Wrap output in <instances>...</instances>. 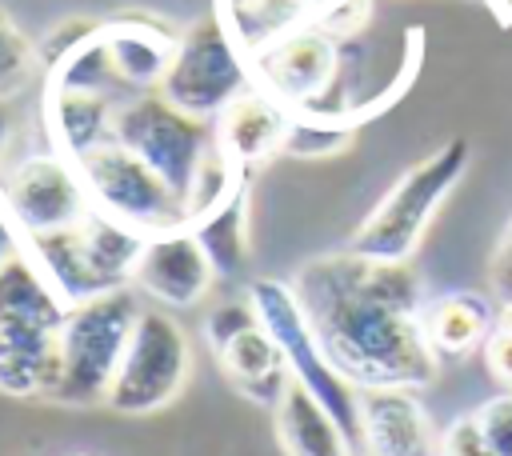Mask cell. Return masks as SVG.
I'll return each mask as SVG.
<instances>
[{
	"label": "cell",
	"instance_id": "obj_2",
	"mask_svg": "<svg viewBox=\"0 0 512 456\" xmlns=\"http://www.w3.org/2000/svg\"><path fill=\"white\" fill-rule=\"evenodd\" d=\"M468 160H472V144L464 136H452L432 156L416 160L384 192V200L360 220L348 248L360 256H372V260H412L432 216L440 212L448 192L468 172Z\"/></svg>",
	"mask_w": 512,
	"mask_h": 456
},
{
	"label": "cell",
	"instance_id": "obj_22",
	"mask_svg": "<svg viewBox=\"0 0 512 456\" xmlns=\"http://www.w3.org/2000/svg\"><path fill=\"white\" fill-rule=\"evenodd\" d=\"M192 236L200 240L208 264L216 276H240L248 264V180L212 212L188 224Z\"/></svg>",
	"mask_w": 512,
	"mask_h": 456
},
{
	"label": "cell",
	"instance_id": "obj_25",
	"mask_svg": "<svg viewBox=\"0 0 512 456\" xmlns=\"http://www.w3.org/2000/svg\"><path fill=\"white\" fill-rule=\"evenodd\" d=\"M36 64H40L36 60V48L28 44V36L0 8V96H8L12 88H20Z\"/></svg>",
	"mask_w": 512,
	"mask_h": 456
},
{
	"label": "cell",
	"instance_id": "obj_17",
	"mask_svg": "<svg viewBox=\"0 0 512 456\" xmlns=\"http://www.w3.org/2000/svg\"><path fill=\"white\" fill-rule=\"evenodd\" d=\"M76 244H80V264H84V280L88 292H112V288H128L132 284V268L140 260L144 248V232L112 220L108 212L92 208L80 224H76Z\"/></svg>",
	"mask_w": 512,
	"mask_h": 456
},
{
	"label": "cell",
	"instance_id": "obj_10",
	"mask_svg": "<svg viewBox=\"0 0 512 456\" xmlns=\"http://www.w3.org/2000/svg\"><path fill=\"white\" fill-rule=\"evenodd\" d=\"M0 200L24 236L80 224L92 212V196L84 188L76 160H68L56 148L20 160L0 180Z\"/></svg>",
	"mask_w": 512,
	"mask_h": 456
},
{
	"label": "cell",
	"instance_id": "obj_24",
	"mask_svg": "<svg viewBox=\"0 0 512 456\" xmlns=\"http://www.w3.org/2000/svg\"><path fill=\"white\" fill-rule=\"evenodd\" d=\"M356 124L332 120V116H316V112H292V124L284 132L280 156L292 160H328L336 152H344L352 144Z\"/></svg>",
	"mask_w": 512,
	"mask_h": 456
},
{
	"label": "cell",
	"instance_id": "obj_35",
	"mask_svg": "<svg viewBox=\"0 0 512 456\" xmlns=\"http://www.w3.org/2000/svg\"><path fill=\"white\" fill-rule=\"evenodd\" d=\"M508 4H512V0H508Z\"/></svg>",
	"mask_w": 512,
	"mask_h": 456
},
{
	"label": "cell",
	"instance_id": "obj_27",
	"mask_svg": "<svg viewBox=\"0 0 512 456\" xmlns=\"http://www.w3.org/2000/svg\"><path fill=\"white\" fill-rule=\"evenodd\" d=\"M480 432L492 444L496 456H512V392H500L476 408Z\"/></svg>",
	"mask_w": 512,
	"mask_h": 456
},
{
	"label": "cell",
	"instance_id": "obj_11",
	"mask_svg": "<svg viewBox=\"0 0 512 456\" xmlns=\"http://www.w3.org/2000/svg\"><path fill=\"white\" fill-rule=\"evenodd\" d=\"M68 304H36L0 312V392L48 396L60 380V324Z\"/></svg>",
	"mask_w": 512,
	"mask_h": 456
},
{
	"label": "cell",
	"instance_id": "obj_23",
	"mask_svg": "<svg viewBox=\"0 0 512 456\" xmlns=\"http://www.w3.org/2000/svg\"><path fill=\"white\" fill-rule=\"evenodd\" d=\"M44 88H72V92H120L116 84V72H112V60H108V48H104V36L100 28L92 36H84L76 48H68L60 60H52L44 68Z\"/></svg>",
	"mask_w": 512,
	"mask_h": 456
},
{
	"label": "cell",
	"instance_id": "obj_26",
	"mask_svg": "<svg viewBox=\"0 0 512 456\" xmlns=\"http://www.w3.org/2000/svg\"><path fill=\"white\" fill-rule=\"evenodd\" d=\"M252 324H260V316H256V304L244 296V300L216 304V308L204 316V336H208L212 352H220L232 336H240V332H244V328H252Z\"/></svg>",
	"mask_w": 512,
	"mask_h": 456
},
{
	"label": "cell",
	"instance_id": "obj_12",
	"mask_svg": "<svg viewBox=\"0 0 512 456\" xmlns=\"http://www.w3.org/2000/svg\"><path fill=\"white\" fill-rule=\"evenodd\" d=\"M212 280H216V272L188 224L144 236L140 260L132 268L136 292L152 296L164 308H196L208 296Z\"/></svg>",
	"mask_w": 512,
	"mask_h": 456
},
{
	"label": "cell",
	"instance_id": "obj_20",
	"mask_svg": "<svg viewBox=\"0 0 512 456\" xmlns=\"http://www.w3.org/2000/svg\"><path fill=\"white\" fill-rule=\"evenodd\" d=\"M420 324L436 356H468L492 336L496 312L480 292H444L432 304H420Z\"/></svg>",
	"mask_w": 512,
	"mask_h": 456
},
{
	"label": "cell",
	"instance_id": "obj_29",
	"mask_svg": "<svg viewBox=\"0 0 512 456\" xmlns=\"http://www.w3.org/2000/svg\"><path fill=\"white\" fill-rule=\"evenodd\" d=\"M488 284L500 300H512V220L496 236V248L488 256Z\"/></svg>",
	"mask_w": 512,
	"mask_h": 456
},
{
	"label": "cell",
	"instance_id": "obj_8",
	"mask_svg": "<svg viewBox=\"0 0 512 456\" xmlns=\"http://www.w3.org/2000/svg\"><path fill=\"white\" fill-rule=\"evenodd\" d=\"M112 140L152 164L180 196L200 164V156L216 144V128L200 116H188L160 92H132L116 104Z\"/></svg>",
	"mask_w": 512,
	"mask_h": 456
},
{
	"label": "cell",
	"instance_id": "obj_33",
	"mask_svg": "<svg viewBox=\"0 0 512 456\" xmlns=\"http://www.w3.org/2000/svg\"><path fill=\"white\" fill-rule=\"evenodd\" d=\"M496 328L512 332V300H500V312H496Z\"/></svg>",
	"mask_w": 512,
	"mask_h": 456
},
{
	"label": "cell",
	"instance_id": "obj_4",
	"mask_svg": "<svg viewBox=\"0 0 512 456\" xmlns=\"http://www.w3.org/2000/svg\"><path fill=\"white\" fill-rule=\"evenodd\" d=\"M248 300L256 304L260 324L272 332V340L284 352V364L292 372V380H300L328 412L332 420L344 428L348 444L356 448L360 440V404H356V388L332 368V360L324 356V348L316 344V332L296 300L292 280H252L248 284Z\"/></svg>",
	"mask_w": 512,
	"mask_h": 456
},
{
	"label": "cell",
	"instance_id": "obj_21",
	"mask_svg": "<svg viewBox=\"0 0 512 456\" xmlns=\"http://www.w3.org/2000/svg\"><path fill=\"white\" fill-rule=\"evenodd\" d=\"M276 436L288 456H352L344 428L332 420V412L300 384L292 380L284 400L276 404Z\"/></svg>",
	"mask_w": 512,
	"mask_h": 456
},
{
	"label": "cell",
	"instance_id": "obj_5",
	"mask_svg": "<svg viewBox=\"0 0 512 456\" xmlns=\"http://www.w3.org/2000/svg\"><path fill=\"white\" fill-rule=\"evenodd\" d=\"M248 88H252V60L212 12L184 28L176 56L156 92L176 108H184L188 116L216 120Z\"/></svg>",
	"mask_w": 512,
	"mask_h": 456
},
{
	"label": "cell",
	"instance_id": "obj_28",
	"mask_svg": "<svg viewBox=\"0 0 512 456\" xmlns=\"http://www.w3.org/2000/svg\"><path fill=\"white\" fill-rule=\"evenodd\" d=\"M440 456H496L492 444H488L484 432H480L476 412L456 416V420L440 432Z\"/></svg>",
	"mask_w": 512,
	"mask_h": 456
},
{
	"label": "cell",
	"instance_id": "obj_13",
	"mask_svg": "<svg viewBox=\"0 0 512 456\" xmlns=\"http://www.w3.org/2000/svg\"><path fill=\"white\" fill-rule=\"evenodd\" d=\"M360 456H440V436L412 388H356Z\"/></svg>",
	"mask_w": 512,
	"mask_h": 456
},
{
	"label": "cell",
	"instance_id": "obj_31",
	"mask_svg": "<svg viewBox=\"0 0 512 456\" xmlns=\"http://www.w3.org/2000/svg\"><path fill=\"white\" fill-rule=\"evenodd\" d=\"M16 252H20V240H16L12 224H8V216L0 212V264H4L8 256H16Z\"/></svg>",
	"mask_w": 512,
	"mask_h": 456
},
{
	"label": "cell",
	"instance_id": "obj_34",
	"mask_svg": "<svg viewBox=\"0 0 512 456\" xmlns=\"http://www.w3.org/2000/svg\"><path fill=\"white\" fill-rule=\"evenodd\" d=\"M72 456H88V452H72Z\"/></svg>",
	"mask_w": 512,
	"mask_h": 456
},
{
	"label": "cell",
	"instance_id": "obj_1",
	"mask_svg": "<svg viewBox=\"0 0 512 456\" xmlns=\"http://www.w3.org/2000/svg\"><path fill=\"white\" fill-rule=\"evenodd\" d=\"M296 300L316 344L352 388H424L440 372L420 324V280L408 260H372L352 248L296 268Z\"/></svg>",
	"mask_w": 512,
	"mask_h": 456
},
{
	"label": "cell",
	"instance_id": "obj_7",
	"mask_svg": "<svg viewBox=\"0 0 512 456\" xmlns=\"http://www.w3.org/2000/svg\"><path fill=\"white\" fill-rule=\"evenodd\" d=\"M84 188L92 196V208L108 212L112 220L152 236V232H168V228H184L188 212H184V196L152 168L144 164L136 152H128L124 144L108 140L92 152H84L76 160Z\"/></svg>",
	"mask_w": 512,
	"mask_h": 456
},
{
	"label": "cell",
	"instance_id": "obj_3",
	"mask_svg": "<svg viewBox=\"0 0 512 456\" xmlns=\"http://www.w3.org/2000/svg\"><path fill=\"white\" fill-rule=\"evenodd\" d=\"M140 300L136 288H112L92 300L68 304L60 324V380L52 388L56 404H104L128 336L136 328Z\"/></svg>",
	"mask_w": 512,
	"mask_h": 456
},
{
	"label": "cell",
	"instance_id": "obj_18",
	"mask_svg": "<svg viewBox=\"0 0 512 456\" xmlns=\"http://www.w3.org/2000/svg\"><path fill=\"white\" fill-rule=\"evenodd\" d=\"M112 116L116 100L108 92H72V88H44V124L52 136V148L68 160H80L84 152L112 140Z\"/></svg>",
	"mask_w": 512,
	"mask_h": 456
},
{
	"label": "cell",
	"instance_id": "obj_15",
	"mask_svg": "<svg viewBox=\"0 0 512 456\" xmlns=\"http://www.w3.org/2000/svg\"><path fill=\"white\" fill-rule=\"evenodd\" d=\"M100 36H104L120 92H156L180 44L176 32H168L156 20H140V16L108 20L100 24Z\"/></svg>",
	"mask_w": 512,
	"mask_h": 456
},
{
	"label": "cell",
	"instance_id": "obj_9",
	"mask_svg": "<svg viewBox=\"0 0 512 456\" xmlns=\"http://www.w3.org/2000/svg\"><path fill=\"white\" fill-rule=\"evenodd\" d=\"M248 60L256 88H264L292 112H316L340 76V40L316 24H304L264 44Z\"/></svg>",
	"mask_w": 512,
	"mask_h": 456
},
{
	"label": "cell",
	"instance_id": "obj_6",
	"mask_svg": "<svg viewBox=\"0 0 512 456\" xmlns=\"http://www.w3.org/2000/svg\"><path fill=\"white\" fill-rule=\"evenodd\" d=\"M188 372H192V348L180 320L160 308H140L104 404L120 416L160 412L184 392Z\"/></svg>",
	"mask_w": 512,
	"mask_h": 456
},
{
	"label": "cell",
	"instance_id": "obj_14",
	"mask_svg": "<svg viewBox=\"0 0 512 456\" xmlns=\"http://www.w3.org/2000/svg\"><path fill=\"white\" fill-rule=\"evenodd\" d=\"M288 124H292V108L252 84L248 92H240V96L216 116L212 128H216L220 152H224L232 164L252 168V164H264L268 156H280V144H284Z\"/></svg>",
	"mask_w": 512,
	"mask_h": 456
},
{
	"label": "cell",
	"instance_id": "obj_19",
	"mask_svg": "<svg viewBox=\"0 0 512 456\" xmlns=\"http://www.w3.org/2000/svg\"><path fill=\"white\" fill-rule=\"evenodd\" d=\"M336 4L340 0H216V16L252 56L304 24H320Z\"/></svg>",
	"mask_w": 512,
	"mask_h": 456
},
{
	"label": "cell",
	"instance_id": "obj_16",
	"mask_svg": "<svg viewBox=\"0 0 512 456\" xmlns=\"http://www.w3.org/2000/svg\"><path fill=\"white\" fill-rule=\"evenodd\" d=\"M216 360H220L228 384L244 400L260 404V408H272V412H276V404L284 400V392L292 384V372L284 364V352H280V344L272 340V332L264 324H252L240 336H232L216 352Z\"/></svg>",
	"mask_w": 512,
	"mask_h": 456
},
{
	"label": "cell",
	"instance_id": "obj_30",
	"mask_svg": "<svg viewBox=\"0 0 512 456\" xmlns=\"http://www.w3.org/2000/svg\"><path fill=\"white\" fill-rule=\"evenodd\" d=\"M484 360H488V372L512 388V332L492 328V336L484 340Z\"/></svg>",
	"mask_w": 512,
	"mask_h": 456
},
{
	"label": "cell",
	"instance_id": "obj_32",
	"mask_svg": "<svg viewBox=\"0 0 512 456\" xmlns=\"http://www.w3.org/2000/svg\"><path fill=\"white\" fill-rule=\"evenodd\" d=\"M8 140H12V108H8V100L0 96V156H4Z\"/></svg>",
	"mask_w": 512,
	"mask_h": 456
}]
</instances>
